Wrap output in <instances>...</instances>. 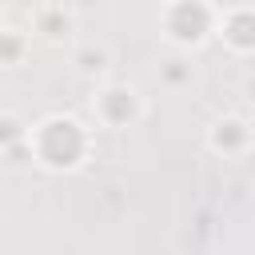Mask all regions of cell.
Here are the masks:
<instances>
[{
  "mask_svg": "<svg viewBox=\"0 0 255 255\" xmlns=\"http://www.w3.org/2000/svg\"><path fill=\"white\" fill-rule=\"evenodd\" d=\"M227 40L235 48H251L255 44V12H235L227 24Z\"/></svg>",
  "mask_w": 255,
  "mask_h": 255,
  "instance_id": "obj_1",
  "label": "cell"
},
{
  "mask_svg": "<svg viewBox=\"0 0 255 255\" xmlns=\"http://www.w3.org/2000/svg\"><path fill=\"white\" fill-rule=\"evenodd\" d=\"M231 139H243V124H235V120L219 124V131H215V147H223V143H231Z\"/></svg>",
  "mask_w": 255,
  "mask_h": 255,
  "instance_id": "obj_2",
  "label": "cell"
},
{
  "mask_svg": "<svg viewBox=\"0 0 255 255\" xmlns=\"http://www.w3.org/2000/svg\"><path fill=\"white\" fill-rule=\"evenodd\" d=\"M104 52H80V72H100L104 68Z\"/></svg>",
  "mask_w": 255,
  "mask_h": 255,
  "instance_id": "obj_3",
  "label": "cell"
}]
</instances>
